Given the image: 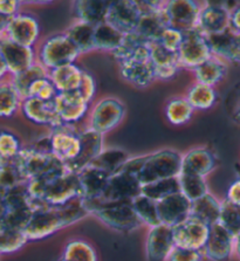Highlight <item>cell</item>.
<instances>
[{
	"instance_id": "59",
	"label": "cell",
	"mask_w": 240,
	"mask_h": 261,
	"mask_svg": "<svg viewBox=\"0 0 240 261\" xmlns=\"http://www.w3.org/2000/svg\"><path fill=\"white\" fill-rule=\"evenodd\" d=\"M9 76H10L9 69H7L6 62H5V60H4L2 50H0V81L5 80V79H7Z\"/></svg>"
},
{
	"instance_id": "29",
	"label": "cell",
	"mask_w": 240,
	"mask_h": 261,
	"mask_svg": "<svg viewBox=\"0 0 240 261\" xmlns=\"http://www.w3.org/2000/svg\"><path fill=\"white\" fill-rule=\"evenodd\" d=\"M169 27L167 15L162 9L159 12L141 15L135 33L147 43L158 42L163 31Z\"/></svg>"
},
{
	"instance_id": "28",
	"label": "cell",
	"mask_w": 240,
	"mask_h": 261,
	"mask_svg": "<svg viewBox=\"0 0 240 261\" xmlns=\"http://www.w3.org/2000/svg\"><path fill=\"white\" fill-rule=\"evenodd\" d=\"M206 38L214 57L222 59L225 62H240V46L234 33L227 31L225 33Z\"/></svg>"
},
{
	"instance_id": "25",
	"label": "cell",
	"mask_w": 240,
	"mask_h": 261,
	"mask_svg": "<svg viewBox=\"0 0 240 261\" xmlns=\"http://www.w3.org/2000/svg\"><path fill=\"white\" fill-rule=\"evenodd\" d=\"M120 74L124 81L137 87L145 88L156 81L153 67L150 61L129 60L120 65Z\"/></svg>"
},
{
	"instance_id": "10",
	"label": "cell",
	"mask_w": 240,
	"mask_h": 261,
	"mask_svg": "<svg viewBox=\"0 0 240 261\" xmlns=\"http://www.w3.org/2000/svg\"><path fill=\"white\" fill-rule=\"evenodd\" d=\"M203 3L192 0H169L164 3V13L168 25L179 31L188 32L197 30V23Z\"/></svg>"
},
{
	"instance_id": "11",
	"label": "cell",
	"mask_w": 240,
	"mask_h": 261,
	"mask_svg": "<svg viewBox=\"0 0 240 261\" xmlns=\"http://www.w3.org/2000/svg\"><path fill=\"white\" fill-rule=\"evenodd\" d=\"M229 3L205 2L200 10L197 31L205 37H212L230 31Z\"/></svg>"
},
{
	"instance_id": "22",
	"label": "cell",
	"mask_w": 240,
	"mask_h": 261,
	"mask_svg": "<svg viewBox=\"0 0 240 261\" xmlns=\"http://www.w3.org/2000/svg\"><path fill=\"white\" fill-rule=\"evenodd\" d=\"M140 18L141 13L135 2L122 0V2H110L105 21L125 35L135 32Z\"/></svg>"
},
{
	"instance_id": "31",
	"label": "cell",
	"mask_w": 240,
	"mask_h": 261,
	"mask_svg": "<svg viewBox=\"0 0 240 261\" xmlns=\"http://www.w3.org/2000/svg\"><path fill=\"white\" fill-rule=\"evenodd\" d=\"M95 27L90 23L75 20L65 31L66 35L77 47L81 55L95 50Z\"/></svg>"
},
{
	"instance_id": "18",
	"label": "cell",
	"mask_w": 240,
	"mask_h": 261,
	"mask_svg": "<svg viewBox=\"0 0 240 261\" xmlns=\"http://www.w3.org/2000/svg\"><path fill=\"white\" fill-rule=\"evenodd\" d=\"M175 247L172 227L161 224L158 226L149 228L145 244L148 261H168Z\"/></svg>"
},
{
	"instance_id": "51",
	"label": "cell",
	"mask_w": 240,
	"mask_h": 261,
	"mask_svg": "<svg viewBox=\"0 0 240 261\" xmlns=\"http://www.w3.org/2000/svg\"><path fill=\"white\" fill-rule=\"evenodd\" d=\"M184 38H185V33H184V32L169 26L163 31V33L161 35L158 40V43H161L164 48L170 50V52L177 53L178 52L179 47L182 46Z\"/></svg>"
},
{
	"instance_id": "15",
	"label": "cell",
	"mask_w": 240,
	"mask_h": 261,
	"mask_svg": "<svg viewBox=\"0 0 240 261\" xmlns=\"http://www.w3.org/2000/svg\"><path fill=\"white\" fill-rule=\"evenodd\" d=\"M54 109L66 125L80 126L88 117L90 106L76 92L59 93L53 101Z\"/></svg>"
},
{
	"instance_id": "2",
	"label": "cell",
	"mask_w": 240,
	"mask_h": 261,
	"mask_svg": "<svg viewBox=\"0 0 240 261\" xmlns=\"http://www.w3.org/2000/svg\"><path fill=\"white\" fill-rule=\"evenodd\" d=\"M27 185L34 210L38 206L60 207L81 198L78 173L69 170L58 176L30 180Z\"/></svg>"
},
{
	"instance_id": "40",
	"label": "cell",
	"mask_w": 240,
	"mask_h": 261,
	"mask_svg": "<svg viewBox=\"0 0 240 261\" xmlns=\"http://www.w3.org/2000/svg\"><path fill=\"white\" fill-rule=\"evenodd\" d=\"M134 210H135L137 217L141 223L149 228L158 226L161 225V220L158 217V208H157V201L148 198L141 193L139 197L131 201Z\"/></svg>"
},
{
	"instance_id": "62",
	"label": "cell",
	"mask_w": 240,
	"mask_h": 261,
	"mask_svg": "<svg viewBox=\"0 0 240 261\" xmlns=\"http://www.w3.org/2000/svg\"><path fill=\"white\" fill-rule=\"evenodd\" d=\"M237 40H238V43H239V46H240V35H237Z\"/></svg>"
},
{
	"instance_id": "43",
	"label": "cell",
	"mask_w": 240,
	"mask_h": 261,
	"mask_svg": "<svg viewBox=\"0 0 240 261\" xmlns=\"http://www.w3.org/2000/svg\"><path fill=\"white\" fill-rule=\"evenodd\" d=\"M62 259L66 261H97L96 252L87 241L74 239L67 243Z\"/></svg>"
},
{
	"instance_id": "32",
	"label": "cell",
	"mask_w": 240,
	"mask_h": 261,
	"mask_svg": "<svg viewBox=\"0 0 240 261\" xmlns=\"http://www.w3.org/2000/svg\"><path fill=\"white\" fill-rule=\"evenodd\" d=\"M220 210H222V203L217 198H215V196H212L211 193H207L200 199L192 203L190 217L211 226V225L218 223Z\"/></svg>"
},
{
	"instance_id": "44",
	"label": "cell",
	"mask_w": 240,
	"mask_h": 261,
	"mask_svg": "<svg viewBox=\"0 0 240 261\" xmlns=\"http://www.w3.org/2000/svg\"><path fill=\"white\" fill-rule=\"evenodd\" d=\"M23 146L19 137L9 130L0 132V164L13 163L17 161Z\"/></svg>"
},
{
	"instance_id": "35",
	"label": "cell",
	"mask_w": 240,
	"mask_h": 261,
	"mask_svg": "<svg viewBox=\"0 0 240 261\" xmlns=\"http://www.w3.org/2000/svg\"><path fill=\"white\" fill-rule=\"evenodd\" d=\"M22 98L12 84L11 77L0 81V117L14 116L21 109Z\"/></svg>"
},
{
	"instance_id": "50",
	"label": "cell",
	"mask_w": 240,
	"mask_h": 261,
	"mask_svg": "<svg viewBox=\"0 0 240 261\" xmlns=\"http://www.w3.org/2000/svg\"><path fill=\"white\" fill-rule=\"evenodd\" d=\"M150 62L152 67H163L178 65V59L177 53L170 52L158 42H153L150 43Z\"/></svg>"
},
{
	"instance_id": "6",
	"label": "cell",
	"mask_w": 240,
	"mask_h": 261,
	"mask_svg": "<svg viewBox=\"0 0 240 261\" xmlns=\"http://www.w3.org/2000/svg\"><path fill=\"white\" fill-rule=\"evenodd\" d=\"M37 59L46 69L52 70L60 66L75 63L80 58V50L66 33H57L45 38L37 46Z\"/></svg>"
},
{
	"instance_id": "58",
	"label": "cell",
	"mask_w": 240,
	"mask_h": 261,
	"mask_svg": "<svg viewBox=\"0 0 240 261\" xmlns=\"http://www.w3.org/2000/svg\"><path fill=\"white\" fill-rule=\"evenodd\" d=\"M226 200L240 207V176L229 187Z\"/></svg>"
},
{
	"instance_id": "34",
	"label": "cell",
	"mask_w": 240,
	"mask_h": 261,
	"mask_svg": "<svg viewBox=\"0 0 240 261\" xmlns=\"http://www.w3.org/2000/svg\"><path fill=\"white\" fill-rule=\"evenodd\" d=\"M185 97L195 112H206L216 105L218 95L215 87L196 82L188 90Z\"/></svg>"
},
{
	"instance_id": "19",
	"label": "cell",
	"mask_w": 240,
	"mask_h": 261,
	"mask_svg": "<svg viewBox=\"0 0 240 261\" xmlns=\"http://www.w3.org/2000/svg\"><path fill=\"white\" fill-rule=\"evenodd\" d=\"M20 112L26 120L37 125L48 126L50 130L64 125L55 112L53 102H45L35 97L23 98Z\"/></svg>"
},
{
	"instance_id": "63",
	"label": "cell",
	"mask_w": 240,
	"mask_h": 261,
	"mask_svg": "<svg viewBox=\"0 0 240 261\" xmlns=\"http://www.w3.org/2000/svg\"><path fill=\"white\" fill-rule=\"evenodd\" d=\"M60 261H66V260H64V259H61V260H60Z\"/></svg>"
},
{
	"instance_id": "21",
	"label": "cell",
	"mask_w": 240,
	"mask_h": 261,
	"mask_svg": "<svg viewBox=\"0 0 240 261\" xmlns=\"http://www.w3.org/2000/svg\"><path fill=\"white\" fill-rule=\"evenodd\" d=\"M192 203L183 193H174L167 198L157 201L161 224L175 227L190 217Z\"/></svg>"
},
{
	"instance_id": "23",
	"label": "cell",
	"mask_w": 240,
	"mask_h": 261,
	"mask_svg": "<svg viewBox=\"0 0 240 261\" xmlns=\"http://www.w3.org/2000/svg\"><path fill=\"white\" fill-rule=\"evenodd\" d=\"M112 175L103 170L89 165L78 172L81 185V198L87 203L100 200Z\"/></svg>"
},
{
	"instance_id": "41",
	"label": "cell",
	"mask_w": 240,
	"mask_h": 261,
	"mask_svg": "<svg viewBox=\"0 0 240 261\" xmlns=\"http://www.w3.org/2000/svg\"><path fill=\"white\" fill-rule=\"evenodd\" d=\"M34 212L33 207L5 210L0 217V228L23 231Z\"/></svg>"
},
{
	"instance_id": "26",
	"label": "cell",
	"mask_w": 240,
	"mask_h": 261,
	"mask_svg": "<svg viewBox=\"0 0 240 261\" xmlns=\"http://www.w3.org/2000/svg\"><path fill=\"white\" fill-rule=\"evenodd\" d=\"M84 70L76 62L68 63L49 70V79L59 93H74L80 87Z\"/></svg>"
},
{
	"instance_id": "5",
	"label": "cell",
	"mask_w": 240,
	"mask_h": 261,
	"mask_svg": "<svg viewBox=\"0 0 240 261\" xmlns=\"http://www.w3.org/2000/svg\"><path fill=\"white\" fill-rule=\"evenodd\" d=\"M27 181L61 175L68 171L64 162L52 152L38 151L32 146L22 148L15 161Z\"/></svg>"
},
{
	"instance_id": "14",
	"label": "cell",
	"mask_w": 240,
	"mask_h": 261,
	"mask_svg": "<svg viewBox=\"0 0 240 261\" xmlns=\"http://www.w3.org/2000/svg\"><path fill=\"white\" fill-rule=\"evenodd\" d=\"M0 50L6 62L10 76L22 73L38 62L37 49L19 45L10 40L5 34L0 37Z\"/></svg>"
},
{
	"instance_id": "45",
	"label": "cell",
	"mask_w": 240,
	"mask_h": 261,
	"mask_svg": "<svg viewBox=\"0 0 240 261\" xmlns=\"http://www.w3.org/2000/svg\"><path fill=\"white\" fill-rule=\"evenodd\" d=\"M180 192L179 180L177 178H170V179H164L155 183L143 185L142 187V195L147 196L155 201H159L168 196L174 195V193Z\"/></svg>"
},
{
	"instance_id": "16",
	"label": "cell",
	"mask_w": 240,
	"mask_h": 261,
	"mask_svg": "<svg viewBox=\"0 0 240 261\" xmlns=\"http://www.w3.org/2000/svg\"><path fill=\"white\" fill-rule=\"evenodd\" d=\"M172 232L176 247L203 251L210 233V226L198 219L189 217L183 223L172 227Z\"/></svg>"
},
{
	"instance_id": "7",
	"label": "cell",
	"mask_w": 240,
	"mask_h": 261,
	"mask_svg": "<svg viewBox=\"0 0 240 261\" xmlns=\"http://www.w3.org/2000/svg\"><path fill=\"white\" fill-rule=\"evenodd\" d=\"M125 116L123 102L116 97H103L90 106L87 125L101 135H105L119 126Z\"/></svg>"
},
{
	"instance_id": "42",
	"label": "cell",
	"mask_w": 240,
	"mask_h": 261,
	"mask_svg": "<svg viewBox=\"0 0 240 261\" xmlns=\"http://www.w3.org/2000/svg\"><path fill=\"white\" fill-rule=\"evenodd\" d=\"M23 183L27 180L15 162L0 164V198L4 199L7 192Z\"/></svg>"
},
{
	"instance_id": "47",
	"label": "cell",
	"mask_w": 240,
	"mask_h": 261,
	"mask_svg": "<svg viewBox=\"0 0 240 261\" xmlns=\"http://www.w3.org/2000/svg\"><path fill=\"white\" fill-rule=\"evenodd\" d=\"M218 223L235 238L240 234V207L231 204L226 199L222 201Z\"/></svg>"
},
{
	"instance_id": "17",
	"label": "cell",
	"mask_w": 240,
	"mask_h": 261,
	"mask_svg": "<svg viewBox=\"0 0 240 261\" xmlns=\"http://www.w3.org/2000/svg\"><path fill=\"white\" fill-rule=\"evenodd\" d=\"M81 151L75 161L67 164V169L72 172H81L89 167L97 156L103 151V135L86 125L80 132Z\"/></svg>"
},
{
	"instance_id": "4",
	"label": "cell",
	"mask_w": 240,
	"mask_h": 261,
	"mask_svg": "<svg viewBox=\"0 0 240 261\" xmlns=\"http://www.w3.org/2000/svg\"><path fill=\"white\" fill-rule=\"evenodd\" d=\"M89 215H94L98 220L113 230L130 233L143 226L137 217L131 201L119 203H86Z\"/></svg>"
},
{
	"instance_id": "9",
	"label": "cell",
	"mask_w": 240,
	"mask_h": 261,
	"mask_svg": "<svg viewBox=\"0 0 240 261\" xmlns=\"http://www.w3.org/2000/svg\"><path fill=\"white\" fill-rule=\"evenodd\" d=\"M212 57L207 38L199 31L185 33L182 46L177 52V59L180 68L194 70Z\"/></svg>"
},
{
	"instance_id": "46",
	"label": "cell",
	"mask_w": 240,
	"mask_h": 261,
	"mask_svg": "<svg viewBox=\"0 0 240 261\" xmlns=\"http://www.w3.org/2000/svg\"><path fill=\"white\" fill-rule=\"evenodd\" d=\"M29 243L23 231L0 228V255L20 251Z\"/></svg>"
},
{
	"instance_id": "12",
	"label": "cell",
	"mask_w": 240,
	"mask_h": 261,
	"mask_svg": "<svg viewBox=\"0 0 240 261\" xmlns=\"http://www.w3.org/2000/svg\"><path fill=\"white\" fill-rule=\"evenodd\" d=\"M40 23L37 17L25 12L11 18L5 31V35L10 40L31 48H37L40 42Z\"/></svg>"
},
{
	"instance_id": "53",
	"label": "cell",
	"mask_w": 240,
	"mask_h": 261,
	"mask_svg": "<svg viewBox=\"0 0 240 261\" xmlns=\"http://www.w3.org/2000/svg\"><path fill=\"white\" fill-rule=\"evenodd\" d=\"M203 256V251L175 247L168 261H202Z\"/></svg>"
},
{
	"instance_id": "20",
	"label": "cell",
	"mask_w": 240,
	"mask_h": 261,
	"mask_svg": "<svg viewBox=\"0 0 240 261\" xmlns=\"http://www.w3.org/2000/svg\"><path fill=\"white\" fill-rule=\"evenodd\" d=\"M234 252V237L219 223L210 226L204 255L212 261H229Z\"/></svg>"
},
{
	"instance_id": "13",
	"label": "cell",
	"mask_w": 240,
	"mask_h": 261,
	"mask_svg": "<svg viewBox=\"0 0 240 261\" xmlns=\"http://www.w3.org/2000/svg\"><path fill=\"white\" fill-rule=\"evenodd\" d=\"M82 128L64 124L50 130L52 153L67 165L75 161L81 151L80 132Z\"/></svg>"
},
{
	"instance_id": "3",
	"label": "cell",
	"mask_w": 240,
	"mask_h": 261,
	"mask_svg": "<svg viewBox=\"0 0 240 261\" xmlns=\"http://www.w3.org/2000/svg\"><path fill=\"white\" fill-rule=\"evenodd\" d=\"M182 173V155L172 149L147 153L140 172L137 173L140 183L148 185L155 181L177 178Z\"/></svg>"
},
{
	"instance_id": "37",
	"label": "cell",
	"mask_w": 240,
	"mask_h": 261,
	"mask_svg": "<svg viewBox=\"0 0 240 261\" xmlns=\"http://www.w3.org/2000/svg\"><path fill=\"white\" fill-rule=\"evenodd\" d=\"M49 75V70L46 69L41 63H34L32 67H30L29 69L23 70L22 73L14 75V76H10L12 84H13L14 88L17 89V92L20 95L21 98L29 97V90L30 87L32 86L35 81L39 79L46 77Z\"/></svg>"
},
{
	"instance_id": "30",
	"label": "cell",
	"mask_w": 240,
	"mask_h": 261,
	"mask_svg": "<svg viewBox=\"0 0 240 261\" xmlns=\"http://www.w3.org/2000/svg\"><path fill=\"white\" fill-rule=\"evenodd\" d=\"M197 84L216 87L227 74V63L217 57H212L207 61L192 70Z\"/></svg>"
},
{
	"instance_id": "57",
	"label": "cell",
	"mask_w": 240,
	"mask_h": 261,
	"mask_svg": "<svg viewBox=\"0 0 240 261\" xmlns=\"http://www.w3.org/2000/svg\"><path fill=\"white\" fill-rule=\"evenodd\" d=\"M230 31L235 35H240V3H235L231 7Z\"/></svg>"
},
{
	"instance_id": "60",
	"label": "cell",
	"mask_w": 240,
	"mask_h": 261,
	"mask_svg": "<svg viewBox=\"0 0 240 261\" xmlns=\"http://www.w3.org/2000/svg\"><path fill=\"white\" fill-rule=\"evenodd\" d=\"M9 20L10 19L3 17V15L0 14V37L5 34V31H6L7 23H9Z\"/></svg>"
},
{
	"instance_id": "56",
	"label": "cell",
	"mask_w": 240,
	"mask_h": 261,
	"mask_svg": "<svg viewBox=\"0 0 240 261\" xmlns=\"http://www.w3.org/2000/svg\"><path fill=\"white\" fill-rule=\"evenodd\" d=\"M164 3L165 2H144V0H141V2H135L141 15L159 12L164 7Z\"/></svg>"
},
{
	"instance_id": "39",
	"label": "cell",
	"mask_w": 240,
	"mask_h": 261,
	"mask_svg": "<svg viewBox=\"0 0 240 261\" xmlns=\"http://www.w3.org/2000/svg\"><path fill=\"white\" fill-rule=\"evenodd\" d=\"M180 193L194 203L208 193L207 181L205 177H200L192 173L182 172L178 177Z\"/></svg>"
},
{
	"instance_id": "1",
	"label": "cell",
	"mask_w": 240,
	"mask_h": 261,
	"mask_svg": "<svg viewBox=\"0 0 240 261\" xmlns=\"http://www.w3.org/2000/svg\"><path fill=\"white\" fill-rule=\"evenodd\" d=\"M89 215L82 198H77L60 207L38 206L23 233L29 241L41 240L53 236L61 228L69 226Z\"/></svg>"
},
{
	"instance_id": "48",
	"label": "cell",
	"mask_w": 240,
	"mask_h": 261,
	"mask_svg": "<svg viewBox=\"0 0 240 261\" xmlns=\"http://www.w3.org/2000/svg\"><path fill=\"white\" fill-rule=\"evenodd\" d=\"M144 43L147 42L143 41L142 39L135 33V32L125 34L121 46L115 50V52H113L112 55L114 57V59L119 62V65H121V63L128 61L129 59L132 57V54L135 53V50L139 48L140 46L144 45Z\"/></svg>"
},
{
	"instance_id": "27",
	"label": "cell",
	"mask_w": 240,
	"mask_h": 261,
	"mask_svg": "<svg viewBox=\"0 0 240 261\" xmlns=\"http://www.w3.org/2000/svg\"><path fill=\"white\" fill-rule=\"evenodd\" d=\"M110 2L100 0H81L73 3V13L75 20L97 26L107 20Z\"/></svg>"
},
{
	"instance_id": "33",
	"label": "cell",
	"mask_w": 240,
	"mask_h": 261,
	"mask_svg": "<svg viewBox=\"0 0 240 261\" xmlns=\"http://www.w3.org/2000/svg\"><path fill=\"white\" fill-rule=\"evenodd\" d=\"M124 39V34L115 29L109 22L104 21L95 27V49L102 52H115L121 46Z\"/></svg>"
},
{
	"instance_id": "61",
	"label": "cell",
	"mask_w": 240,
	"mask_h": 261,
	"mask_svg": "<svg viewBox=\"0 0 240 261\" xmlns=\"http://www.w3.org/2000/svg\"><path fill=\"white\" fill-rule=\"evenodd\" d=\"M234 252H237L240 259V234L234 238Z\"/></svg>"
},
{
	"instance_id": "24",
	"label": "cell",
	"mask_w": 240,
	"mask_h": 261,
	"mask_svg": "<svg viewBox=\"0 0 240 261\" xmlns=\"http://www.w3.org/2000/svg\"><path fill=\"white\" fill-rule=\"evenodd\" d=\"M216 167L217 158L214 151L208 148L197 146L182 155V172L206 178Z\"/></svg>"
},
{
	"instance_id": "8",
	"label": "cell",
	"mask_w": 240,
	"mask_h": 261,
	"mask_svg": "<svg viewBox=\"0 0 240 261\" xmlns=\"http://www.w3.org/2000/svg\"><path fill=\"white\" fill-rule=\"evenodd\" d=\"M141 193H142V184L140 183L137 176L125 171H117L110 176L107 188L100 200L94 201V203L132 201Z\"/></svg>"
},
{
	"instance_id": "49",
	"label": "cell",
	"mask_w": 240,
	"mask_h": 261,
	"mask_svg": "<svg viewBox=\"0 0 240 261\" xmlns=\"http://www.w3.org/2000/svg\"><path fill=\"white\" fill-rule=\"evenodd\" d=\"M58 94V89L49 79V75L35 81L29 90V97H35L45 102H53Z\"/></svg>"
},
{
	"instance_id": "54",
	"label": "cell",
	"mask_w": 240,
	"mask_h": 261,
	"mask_svg": "<svg viewBox=\"0 0 240 261\" xmlns=\"http://www.w3.org/2000/svg\"><path fill=\"white\" fill-rule=\"evenodd\" d=\"M21 3L17 0H0V14L7 19H11L20 13Z\"/></svg>"
},
{
	"instance_id": "38",
	"label": "cell",
	"mask_w": 240,
	"mask_h": 261,
	"mask_svg": "<svg viewBox=\"0 0 240 261\" xmlns=\"http://www.w3.org/2000/svg\"><path fill=\"white\" fill-rule=\"evenodd\" d=\"M129 158H130V156L123 149L108 148L103 149V151L97 156L96 160L90 165L103 170V171L108 172L109 175H114V173H116L123 167Z\"/></svg>"
},
{
	"instance_id": "55",
	"label": "cell",
	"mask_w": 240,
	"mask_h": 261,
	"mask_svg": "<svg viewBox=\"0 0 240 261\" xmlns=\"http://www.w3.org/2000/svg\"><path fill=\"white\" fill-rule=\"evenodd\" d=\"M179 69H180V67L178 65L153 67V73H155L156 80L169 81L176 76Z\"/></svg>"
},
{
	"instance_id": "36",
	"label": "cell",
	"mask_w": 240,
	"mask_h": 261,
	"mask_svg": "<svg viewBox=\"0 0 240 261\" xmlns=\"http://www.w3.org/2000/svg\"><path fill=\"white\" fill-rule=\"evenodd\" d=\"M164 113L169 123L179 126L191 121L195 114V109L189 103L186 97H174L165 105Z\"/></svg>"
},
{
	"instance_id": "52",
	"label": "cell",
	"mask_w": 240,
	"mask_h": 261,
	"mask_svg": "<svg viewBox=\"0 0 240 261\" xmlns=\"http://www.w3.org/2000/svg\"><path fill=\"white\" fill-rule=\"evenodd\" d=\"M97 92V85L95 81V77L93 76L92 73L84 70V75H82V80L80 87L77 89V94L84 98V100L89 105L94 103Z\"/></svg>"
}]
</instances>
